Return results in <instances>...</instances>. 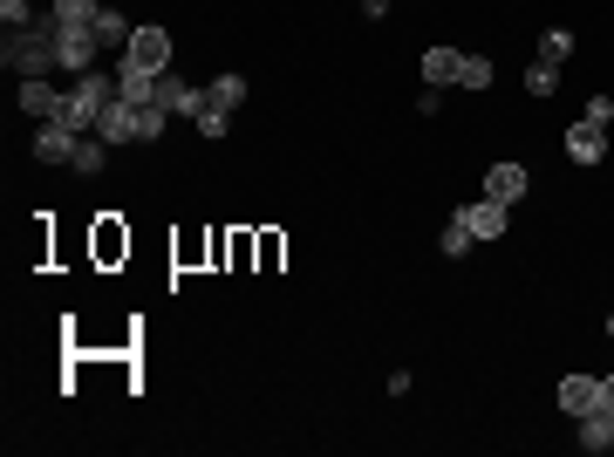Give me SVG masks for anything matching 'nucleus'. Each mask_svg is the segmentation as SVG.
Returning a JSON list of instances; mask_svg holds the SVG:
<instances>
[{
	"label": "nucleus",
	"instance_id": "obj_1",
	"mask_svg": "<svg viewBox=\"0 0 614 457\" xmlns=\"http://www.w3.org/2000/svg\"><path fill=\"white\" fill-rule=\"evenodd\" d=\"M0 62H8L21 83H41L48 69H62V55H56V14H48V21H28V28H8Z\"/></svg>",
	"mask_w": 614,
	"mask_h": 457
},
{
	"label": "nucleus",
	"instance_id": "obj_2",
	"mask_svg": "<svg viewBox=\"0 0 614 457\" xmlns=\"http://www.w3.org/2000/svg\"><path fill=\"white\" fill-rule=\"evenodd\" d=\"M116 96H123V89H116V69H83V75L69 83V110H62V123H69V131H96L102 110H110Z\"/></svg>",
	"mask_w": 614,
	"mask_h": 457
},
{
	"label": "nucleus",
	"instance_id": "obj_3",
	"mask_svg": "<svg viewBox=\"0 0 614 457\" xmlns=\"http://www.w3.org/2000/svg\"><path fill=\"white\" fill-rule=\"evenodd\" d=\"M56 55H62L69 75H83V69H96L102 41H96V28H69V21H56Z\"/></svg>",
	"mask_w": 614,
	"mask_h": 457
},
{
	"label": "nucleus",
	"instance_id": "obj_4",
	"mask_svg": "<svg viewBox=\"0 0 614 457\" xmlns=\"http://www.w3.org/2000/svg\"><path fill=\"white\" fill-rule=\"evenodd\" d=\"M150 110H164V116H171V110H177V116H198V89L185 83V75L164 69L158 83H150Z\"/></svg>",
	"mask_w": 614,
	"mask_h": 457
},
{
	"label": "nucleus",
	"instance_id": "obj_5",
	"mask_svg": "<svg viewBox=\"0 0 614 457\" xmlns=\"http://www.w3.org/2000/svg\"><path fill=\"white\" fill-rule=\"evenodd\" d=\"M123 48H131L123 62H137V69H150V75H164V69H171V35H164V28H137Z\"/></svg>",
	"mask_w": 614,
	"mask_h": 457
},
{
	"label": "nucleus",
	"instance_id": "obj_6",
	"mask_svg": "<svg viewBox=\"0 0 614 457\" xmlns=\"http://www.w3.org/2000/svg\"><path fill=\"white\" fill-rule=\"evenodd\" d=\"M75 137H83V131H69L62 116L35 123V158H41V164H69V158H75Z\"/></svg>",
	"mask_w": 614,
	"mask_h": 457
},
{
	"label": "nucleus",
	"instance_id": "obj_7",
	"mask_svg": "<svg viewBox=\"0 0 614 457\" xmlns=\"http://www.w3.org/2000/svg\"><path fill=\"white\" fill-rule=\"evenodd\" d=\"M567 158L574 164H601L607 158V123L601 116H580L574 131H567Z\"/></svg>",
	"mask_w": 614,
	"mask_h": 457
},
{
	"label": "nucleus",
	"instance_id": "obj_8",
	"mask_svg": "<svg viewBox=\"0 0 614 457\" xmlns=\"http://www.w3.org/2000/svg\"><path fill=\"white\" fill-rule=\"evenodd\" d=\"M21 110H28L35 123H48V116H62V110H69V89H56L48 75H41V83H21Z\"/></svg>",
	"mask_w": 614,
	"mask_h": 457
},
{
	"label": "nucleus",
	"instance_id": "obj_9",
	"mask_svg": "<svg viewBox=\"0 0 614 457\" xmlns=\"http://www.w3.org/2000/svg\"><path fill=\"white\" fill-rule=\"evenodd\" d=\"M505 212H512V206H499V198H471L457 219L471 225V239H499V233H505Z\"/></svg>",
	"mask_w": 614,
	"mask_h": 457
},
{
	"label": "nucleus",
	"instance_id": "obj_10",
	"mask_svg": "<svg viewBox=\"0 0 614 457\" xmlns=\"http://www.w3.org/2000/svg\"><path fill=\"white\" fill-rule=\"evenodd\" d=\"M560 410H567V417L601 410V375H567V383H560Z\"/></svg>",
	"mask_w": 614,
	"mask_h": 457
},
{
	"label": "nucleus",
	"instance_id": "obj_11",
	"mask_svg": "<svg viewBox=\"0 0 614 457\" xmlns=\"http://www.w3.org/2000/svg\"><path fill=\"white\" fill-rule=\"evenodd\" d=\"M484 198L519 206V198H526V171H519V164H492V171H484Z\"/></svg>",
	"mask_w": 614,
	"mask_h": 457
},
{
	"label": "nucleus",
	"instance_id": "obj_12",
	"mask_svg": "<svg viewBox=\"0 0 614 457\" xmlns=\"http://www.w3.org/2000/svg\"><path fill=\"white\" fill-rule=\"evenodd\" d=\"M246 103V83L240 75H212V83L198 89V110H240Z\"/></svg>",
	"mask_w": 614,
	"mask_h": 457
},
{
	"label": "nucleus",
	"instance_id": "obj_13",
	"mask_svg": "<svg viewBox=\"0 0 614 457\" xmlns=\"http://www.w3.org/2000/svg\"><path fill=\"white\" fill-rule=\"evenodd\" d=\"M102 164H110V144H102L96 131H83V137H75V158H69V171H75V177H96Z\"/></svg>",
	"mask_w": 614,
	"mask_h": 457
},
{
	"label": "nucleus",
	"instance_id": "obj_14",
	"mask_svg": "<svg viewBox=\"0 0 614 457\" xmlns=\"http://www.w3.org/2000/svg\"><path fill=\"white\" fill-rule=\"evenodd\" d=\"M457 69H465V55H457V48H430V55H423V83L444 89V83H457Z\"/></svg>",
	"mask_w": 614,
	"mask_h": 457
},
{
	"label": "nucleus",
	"instance_id": "obj_15",
	"mask_svg": "<svg viewBox=\"0 0 614 457\" xmlns=\"http://www.w3.org/2000/svg\"><path fill=\"white\" fill-rule=\"evenodd\" d=\"M150 83H158V75H150V69H137V62H123V69H116L123 103H150Z\"/></svg>",
	"mask_w": 614,
	"mask_h": 457
},
{
	"label": "nucleus",
	"instance_id": "obj_16",
	"mask_svg": "<svg viewBox=\"0 0 614 457\" xmlns=\"http://www.w3.org/2000/svg\"><path fill=\"white\" fill-rule=\"evenodd\" d=\"M614 444V417L607 410H587L580 417V450H607Z\"/></svg>",
	"mask_w": 614,
	"mask_h": 457
},
{
	"label": "nucleus",
	"instance_id": "obj_17",
	"mask_svg": "<svg viewBox=\"0 0 614 457\" xmlns=\"http://www.w3.org/2000/svg\"><path fill=\"white\" fill-rule=\"evenodd\" d=\"M89 28H96V41H102V55H110L116 41H131V35H137V28H123V14H116V8H102V14L89 21Z\"/></svg>",
	"mask_w": 614,
	"mask_h": 457
},
{
	"label": "nucleus",
	"instance_id": "obj_18",
	"mask_svg": "<svg viewBox=\"0 0 614 457\" xmlns=\"http://www.w3.org/2000/svg\"><path fill=\"white\" fill-rule=\"evenodd\" d=\"M96 14H102V0H56V21H69V28H89Z\"/></svg>",
	"mask_w": 614,
	"mask_h": 457
},
{
	"label": "nucleus",
	"instance_id": "obj_19",
	"mask_svg": "<svg viewBox=\"0 0 614 457\" xmlns=\"http://www.w3.org/2000/svg\"><path fill=\"white\" fill-rule=\"evenodd\" d=\"M567 55H574V35H567V28H547V35H540V62H553V69H560Z\"/></svg>",
	"mask_w": 614,
	"mask_h": 457
},
{
	"label": "nucleus",
	"instance_id": "obj_20",
	"mask_svg": "<svg viewBox=\"0 0 614 457\" xmlns=\"http://www.w3.org/2000/svg\"><path fill=\"white\" fill-rule=\"evenodd\" d=\"M457 89H492V62H484V55H465V69H457Z\"/></svg>",
	"mask_w": 614,
	"mask_h": 457
},
{
	"label": "nucleus",
	"instance_id": "obj_21",
	"mask_svg": "<svg viewBox=\"0 0 614 457\" xmlns=\"http://www.w3.org/2000/svg\"><path fill=\"white\" fill-rule=\"evenodd\" d=\"M123 246H131V239L116 233V219H102V225H96V260H116Z\"/></svg>",
	"mask_w": 614,
	"mask_h": 457
},
{
	"label": "nucleus",
	"instance_id": "obj_22",
	"mask_svg": "<svg viewBox=\"0 0 614 457\" xmlns=\"http://www.w3.org/2000/svg\"><path fill=\"white\" fill-rule=\"evenodd\" d=\"M553 83H560L553 62H532V69H526V96H553Z\"/></svg>",
	"mask_w": 614,
	"mask_h": 457
},
{
	"label": "nucleus",
	"instance_id": "obj_23",
	"mask_svg": "<svg viewBox=\"0 0 614 457\" xmlns=\"http://www.w3.org/2000/svg\"><path fill=\"white\" fill-rule=\"evenodd\" d=\"M444 252H451V260H457V252H471V225H465V219L444 225Z\"/></svg>",
	"mask_w": 614,
	"mask_h": 457
},
{
	"label": "nucleus",
	"instance_id": "obj_24",
	"mask_svg": "<svg viewBox=\"0 0 614 457\" xmlns=\"http://www.w3.org/2000/svg\"><path fill=\"white\" fill-rule=\"evenodd\" d=\"M198 131L205 137H225V131H233V110H198Z\"/></svg>",
	"mask_w": 614,
	"mask_h": 457
},
{
	"label": "nucleus",
	"instance_id": "obj_25",
	"mask_svg": "<svg viewBox=\"0 0 614 457\" xmlns=\"http://www.w3.org/2000/svg\"><path fill=\"white\" fill-rule=\"evenodd\" d=\"M0 21H8V28H28L35 14H28V0H0Z\"/></svg>",
	"mask_w": 614,
	"mask_h": 457
},
{
	"label": "nucleus",
	"instance_id": "obj_26",
	"mask_svg": "<svg viewBox=\"0 0 614 457\" xmlns=\"http://www.w3.org/2000/svg\"><path fill=\"white\" fill-rule=\"evenodd\" d=\"M601 410L614 417V375H601Z\"/></svg>",
	"mask_w": 614,
	"mask_h": 457
},
{
	"label": "nucleus",
	"instance_id": "obj_27",
	"mask_svg": "<svg viewBox=\"0 0 614 457\" xmlns=\"http://www.w3.org/2000/svg\"><path fill=\"white\" fill-rule=\"evenodd\" d=\"M363 14H390V0H363Z\"/></svg>",
	"mask_w": 614,
	"mask_h": 457
},
{
	"label": "nucleus",
	"instance_id": "obj_28",
	"mask_svg": "<svg viewBox=\"0 0 614 457\" xmlns=\"http://www.w3.org/2000/svg\"><path fill=\"white\" fill-rule=\"evenodd\" d=\"M607 335H614V314H607Z\"/></svg>",
	"mask_w": 614,
	"mask_h": 457
}]
</instances>
